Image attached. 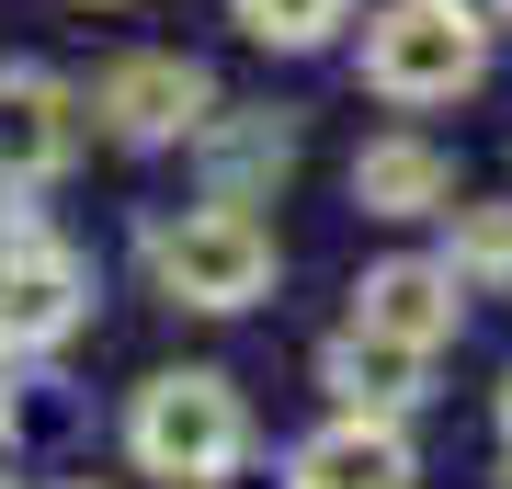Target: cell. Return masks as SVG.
Listing matches in <instances>:
<instances>
[{
  "label": "cell",
  "mask_w": 512,
  "mask_h": 489,
  "mask_svg": "<svg viewBox=\"0 0 512 489\" xmlns=\"http://www.w3.org/2000/svg\"><path fill=\"white\" fill-rule=\"evenodd\" d=\"M194 137H205V182H217L228 205L274 194V182L296 171V126L285 114H228V126H194Z\"/></svg>",
  "instance_id": "11"
},
{
  "label": "cell",
  "mask_w": 512,
  "mask_h": 489,
  "mask_svg": "<svg viewBox=\"0 0 512 489\" xmlns=\"http://www.w3.org/2000/svg\"><path fill=\"white\" fill-rule=\"evenodd\" d=\"M410 478H421V467H410V444L387 433V421L342 410L308 455H296V478H285V489H410Z\"/></svg>",
  "instance_id": "7"
},
{
  "label": "cell",
  "mask_w": 512,
  "mask_h": 489,
  "mask_svg": "<svg viewBox=\"0 0 512 489\" xmlns=\"http://www.w3.org/2000/svg\"><path fill=\"white\" fill-rule=\"evenodd\" d=\"M490 69V35H478V0H387L365 23V80L387 103H456V91Z\"/></svg>",
  "instance_id": "2"
},
{
  "label": "cell",
  "mask_w": 512,
  "mask_h": 489,
  "mask_svg": "<svg viewBox=\"0 0 512 489\" xmlns=\"http://www.w3.org/2000/svg\"><path fill=\"white\" fill-rule=\"evenodd\" d=\"M80 308H92L80 251H57L46 228H0V342H12V353H46V342L80 330Z\"/></svg>",
  "instance_id": "4"
},
{
  "label": "cell",
  "mask_w": 512,
  "mask_h": 489,
  "mask_svg": "<svg viewBox=\"0 0 512 489\" xmlns=\"http://www.w3.org/2000/svg\"><path fill=\"white\" fill-rule=\"evenodd\" d=\"M353 205L365 217H444L456 205V160L421 137H376L365 160H353Z\"/></svg>",
  "instance_id": "9"
},
{
  "label": "cell",
  "mask_w": 512,
  "mask_h": 489,
  "mask_svg": "<svg viewBox=\"0 0 512 489\" xmlns=\"http://www.w3.org/2000/svg\"><path fill=\"white\" fill-rule=\"evenodd\" d=\"M228 12H239V35H262V46H330L353 0H228Z\"/></svg>",
  "instance_id": "13"
},
{
  "label": "cell",
  "mask_w": 512,
  "mask_h": 489,
  "mask_svg": "<svg viewBox=\"0 0 512 489\" xmlns=\"http://www.w3.org/2000/svg\"><path fill=\"white\" fill-rule=\"evenodd\" d=\"M456 262H376L365 273V330H387V342H421L433 353L444 330H456Z\"/></svg>",
  "instance_id": "10"
},
{
  "label": "cell",
  "mask_w": 512,
  "mask_h": 489,
  "mask_svg": "<svg viewBox=\"0 0 512 489\" xmlns=\"http://www.w3.org/2000/svg\"><path fill=\"white\" fill-rule=\"evenodd\" d=\"M92 114H103L126 148L194 137V126H205V69H194V57H114L103 91H92Z\"/></svg>",
  "instance_id": "5"
},
{
  "label": "cell",
  "mask_w": 512,
  "mask_h": 489,
  "mask_svg": "<svg viewBox=\"0 0 512 489\" xmlns=\"http://www.w3.org/2000/svg\"><path fill=\"white\" fill-rule=\"evenodd\" d=\"M126 444H137V467H148V478H171V489H217V478L239 467V444H251V421H239V387H228V376H205V364H171V376H148V387H137Z\"/></svg>",
  "instance_id": "1"
},
{
  "label": "cell",
  "mask_w": 512,
  "mask_h": 489,
  "mask_svg": "<svg viewBox=\"0 0 512 489\" xmlns=\"http://www.w3.org/2000/svg\"><path fill=\"white\" fill-rule=\"evenodd\" d=\"M501 433H512V387H501Z\"/></svg>",
  "instance_id": "14"
},
{
  "label": "cell",
  "mask_w": 512,
  "mask_h": 489,
  "mask_svg": "<svg viewBox=\"0 0 512 489\" xmlns=\"http://www.w3.org/2000/svg\"><path fill=\"white\" fill-rule=\"evenodd\" d=\"M148 273H160V296H183V308H251L262 285H274V228L251 217V205H194V217H171L148 239Z\"/></svg>",
  "instance_id": "3"
},
{
  "label": "cell",
  "mask_w": 512,
  "mask_h": 489,
  "mask_svg": "<svg viewBox=\"0 0 512 489\" xmlns=\"http://www.w3.org/2000/svg\"><path fill=\"white\" fill-rule=\"evenodd\" d=\"M444 262H456V285H512V205H456V251H444Z\"/></svg>",
  "instance_id": "12"
},
{
  "label": "cell",
  "mask_w": 512,
  "mask_h": 489,
  "mask_svg": "<svg viewBox=\"0 0 512 489\" xmlns=\"http://www.w3.org/2000/svg\"><path fill=\"white\" fill-rule=\"evenodd\" d=\"M319 387H330L342 410H365V421H399V410L421 399V342H387V330L353 319L342 342L319 353Z\"/></svg>",
  "instance_id": "6"
},
{
  "label": "cell",
  "mask_w": 512,
  "mask_h": 489,
  "mask_svg": "<svg viewBox=\"0 0 512 489\" xmlns=\"http://www.w3.org/2000/svg\"><path fill=\"white\" fill-rule=\"evenodd\" d=\"M69 160V91L46 69H0V182H46Z\"/></svg>",
  "instance_id": "8"
}]
</instances>
